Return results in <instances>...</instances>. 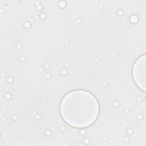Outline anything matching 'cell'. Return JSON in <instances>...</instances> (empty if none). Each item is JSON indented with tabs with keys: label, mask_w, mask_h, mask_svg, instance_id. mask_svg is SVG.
Wrapping results in <instances>:
<instances>
[{
	"label": "cell",
	"mask_w": 146,
	"mask_h": 146,
	"mask_svg": "<svg viewBox=\"0 0 146 146\" xmlns=\"http://www.w3.org/2000/svg\"><path fill=\"white\" fill-rule=\"evenodd\" d=\"M96 104L90 95L84 92H75L66 96L62 104L63 118L75 126L90 124L97 115Z\"/></svg>",
	"instance_id": "6da1fadb"
}]
</instances>
